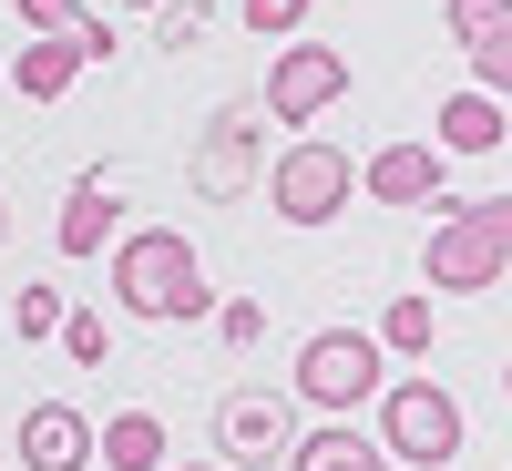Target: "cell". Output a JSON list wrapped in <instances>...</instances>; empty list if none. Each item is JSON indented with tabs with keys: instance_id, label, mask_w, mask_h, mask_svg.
Masks as SVG:
<instances>
[{
	"instance_id": "4316f807",
	"label": "cell",
	"mask_w": 512,
	"mask_h": 471,
	"mask_svg": "<svg viewBox=\"0 0 512 471\" xmlns=\"http://www.w3.org/2000/svg\"><path fill=\"white\" fill-rule=\"evenodd\" d=\"M0 236H11V205H0Z\"/></svg>"
},
{
	"instance_id": "7c38bea8",
	"label": "cell",
	"mask_w": 512,
	"mask_h": 471,
	"mask_svg": "<svg viewBox=\"0 0 512 471\" xmlns=\"http://www.w3.org/2000/svg\"><path fill=\"white\" fill-rule=\"evenodd\" d=\"M287 461H297V471H390V441L349 431V420H318L308 441H287Z\"/></svg>"
},
{
	"instance_id": "7a4b0ae2",
	"label": "cell",
	"mask_w": 512,
	"mask_h": 471,
	"mask_svg": "<svg viewBox=\"0 0 512 471\" xmlns=\"http://www.w3.org/2000/svg\"><path fill=\"white\" fill-rule=\"evenodd\" d=\"M379 441H390V461H410V471H441V461H461L472 420H461V400L441 379H400V390H379Z\"/></svg>"
},
{
	"instance_id": "5bb4252c",
	"label": "cell",
	"mask_w": 512,
	"mask_h": 471,
	"mask_svg": "<svg viewBox=\"0 0 512 471\" xmlns=\"http://www.w3.org/2000/svg\"><path fill=\"white\" fill-rule=\"evenodd\" d=\"M113 236H123V195H103V185L62 195V256H113Z\"/></svg>"
},
{
	"instance_id": "2e32d148",
	"label": "cell",
	"mask_w": 512,
	"mask_h": 471,
	"mask_svg": "<svg viewBox=\"0 0 512 471\" xmlns=\"http://www.w3.org/2000/svg\"><path fill=\"white\" fill-rule=\"evenodd\" d=\"M379 338H390L400 359H420L431 349V297H390V308H379Z\"/></svg>"
},
{
	"instance_id": "8992f818",
	"label": "cell",
	"mask_w": 512,
	"mask_h": 471,
	"mask_svg": "<svg viewBox=\"0 0 512 471\" xmlns=\"http://www.w3.org/2000/svg\"><path fill=\"white\" fill-rule=\"evenodd\" d=\"M502 236L492 226H472V216H441V236L431 246H420V277H431V287H451V297H472V287H492L502 277Z\"/></svg>"
},
{
	"instance_id": "30bf717a",
	"label": "cell",
	"mask_w": 512,
	"mask_h": 471,
	"mask_svg": "<svg viewBox=\"0 0 512 471\" xmlns=\"http://www.w3.org/2000/svg\"><path fill=\"white\" fill-rule=\"evenodd\" d=\"M369 195L379 205H441V144H379L369 154Z\"/></svg>"
},
{
	"instance_id": "ffe728a7",
	"label": "cell",
	"mask_w": 512,
	"mask_h": 471,
	"mask_svg": "<svg viewBox=\"0 0 512 471\" xmlns=\"http://www.w3.org/2000/svg\"><path fill=\"white\" fill-rule=\"evenodd\" d=\"M441 216H472V226H492L512 246V195H441Z\"/></svg>"
},
{
	"instance_id": "603a6c76",
	"label": "cell",
	"mask_w": 512,
	"mask_h": 471,
	"mask_svg": "<svg viewBox=\"0 0 512 471\" xmlns=\"http://www.w3.org/2000/svg\"><path fill=\"white\" fill-rule=\"evenodd\" d=\"M216 328L236 338V349H256V338H267V308H256V297H226V308H216Z\"/></svg>"
},
{
	"instance_id": "8fae6325",
	"label": "cell",
	"mask_w": 512,
	"mask_h": 471,
	"mask_svg": "<svg viewBox=\"0 0 512 471\" xmlns=\"http://www.w3.org/2000/svg\"><path fill=\"white\" fill-rule=\"evenodd\" d=\"M431 144H441V154H492V144H502V93H482V82H472V93H451V103L431 113Z\"/></svg>"
},
{
	"instance_id": "52a82bcc",
	"label": "cell",
	"mask_w": 512,
	"mask_h": 471,
	"mask_svg": "<svg viewBox=\"0 0 512 471\" xmlns=\"http://www.w3.org/2000/svg\"><path fill=\"white\" fill-rule=\"evenodd\" d=\"M256 123H267V103H226L216 123H205L195 144V195H236L256 175Z\"/></svg>"
},
{
	"instance_id": "9a60e30c",
	"label": "cell",
	"mask_w": 512,
	"mask_h": 471,
	"mask_svg": "<svg viewBox=\"0 0 512 471\" xmlns=\"http://www.w3.org/2000/svg\"><path fill=\"white\" fill-rule=\"evenodd\" d=\"M103 461L113 471H164V420L154 410H113L103 420Z\"/></svg>"
},
{
	"instance_id": "cb8c5ba5",
	"label": "cell",
	"mask_w": 512,
	"mask_h": 471,
	"mask_svg": "<svg viewBox=\"0 0 512 471\" xmlns=\"http://www.w3.org/2000/svg\"><path fill=\"white\" fill-rule=\"evenodd\" d=\"M21 21H31V31H82L93 11H82V0H21Z\"/></svg>"
},
{
	"instance_id": "44dd1931",
	"label": "cell",
	"mask_w": 512,
	"mask_h": 471,
	"mask_svg": "<svg viewBox=\"0 0 512 471\" xmlns=\"http://www.w3.org/2000/svg\"><path fill=\"white\" fill-rule=\"evenodd\" d=\"M62 349H72L82 369H93V359H113V328H103V318H82V308H72V318H62Z\"/></svg>"
},
{
	"instance_id": "7402d4cb",
	"label": "cell",
	"mask_w": 512,
	"mask_h": 471,
	"mask_svg": "<svg viewBox=\"0 0 512 471\" xmlns=\"http://www.w3.org/2000/svg\"><path fill=\"white\" fill-rule=\"evenodd\" d=\"M472 72H482V93H512V31L472 41Z\"/></svg>"
},
{
	"instance_id": "3957f363",
	"label": "cell",
	"mask_w": 512,
	"mask_h": 471,
	"mask_svg": "<svg viewBox=\"0 0 512 471\" xmlns=\"http://www.w3.org/2000/svg\"><path fill=\"white\" fill-rule=\"evenodd\" d=\"M297 400H318L328 420L379 400V338L369 328H318L308 349H297Z\"/></svg>"
},
{
	"instance_id": "ba28073f",
	"label": "cell",
	"mask_w": 512,
	"mask_h": 471,
	"mask_svg": "<svg viewBox=\"0 0 512 471\" xmlns=\"http://www.w3.org/2000/svg\"><path fill=\"white\" fill-rule=\"evenodd\" d=\"M82 461H103V431H93L82 410L41 400V410L21 420V471H82Z\"/></svg>"
},
{
	"instance_id": "277c9868",
	"label": "cell",
	"mask_w": 512,
	"mask_h": 471,
	"mask_svg": "<svg viewBox=\"0 0 512 471\" xmlns=\"http://www.w3.org/2000/svg\"><path fill=\"white\" fill-rule=\"evenodd\" d=\"M349 185H359V164L338 144H287L277 175H267V195H277L287 226H338V216H349Z\"/></svg>"
},
{
	"instance_id": "484cf974",
	"label": "cell",
	"mask_w": 512,
	"mask_h": 471,
	"mask_svg": "<svg viewBox=\"0 0 512 471\" xmlns=\"http://www.w3.org/2000/svg\"><path fill=\"white\" fill-rule=\"evenodd\" d=\"M123 11H164V0H123Z\"/></svg>"
},
{
	"instance_id": "d6986e66",
	"label": "cell",
	"mask_w": 512,
	"mask_h": 471,
	"mask_svg": "<svg viewBox=\"0 0 512 471\" xmlns=\"http://www.w3.org/2000/svg\"><path fill=\"white\" fill-rule=\"evenodd\" d=\"M308 11H318V0H246V31H267V41H297V31H308Z\"/></svg>"
},
{
	"instance_id": "9c48e42d",
	"label": "cell",
	"mask_w": 512,
	"mask_h": 471,
	"mask_svg": "<svg viewBox=\"0 0 512 471\" xmlns=\"http://www.w3.org/2000/svg\"><path fill=\"white\" fill-rule=\"evenodd\" d=\"M216 441H226V461H236V471L277 461V451H287V400H277V390H236V400L216 410Z\"/></svg>"
},
{
	"instance_id": "d4e9b609",
	"label": "cell",
	"mask_w": 512,
	"mask_h": 471,
	"mask_svg": "<svg viewBox=\"0 0 512 471\" xmlns=\"http://www.w3.org/2000/svg\"><path fill=\"white\" fill-rule=\"evenodd\" d=\"M175 471H216V461H175ZM226 471H236V461H226Z\"/></svg>"
},
{
	"instance_id": "4fadbf2b",
	"label": "cell",
	"mask_w": 512,
	"mask_h": 471,
	"mask_svg": "<svg viewBox=\"0 0 512 471\" xmlns=\"http://www.w3.org/2000/svg\"><path fill=\"white\" fill-rule=\"evenodd\" d=\"M72 72H82V41H72V31L21 41V62H11V82H21L31 103H62V93H72Z\"/></svg>"
},
{
	"instance_id": "83f0119b",
	"label": "cell",
	"mask_w": 512,
	"mask_h": 471,
	"mask_svg": "<svg viewBox=\"0 0 512 471\" xmlns=\"http://www.w3.org/2000/svg\"><path fill=\"white\" fill-rule=\"evenodd\" d=\"M502 379H512V369H502Z\"/></svg>"
},
{
	"instance_id": "e0dca14e",
	"label": "cell",
	"mask_w": 512,
	"mask_h": 471,
	"mask_svg": "<svg viewBox=\"0 0 512 471\" xmlns=\"http://www.w3.org/2000/svg\"><path fill=\"white\" fill-rule=\"evenodd\" d=\"M441 31L451 41H492V31H512V0H441Z\"/></svg>"
},
{
	"instance_id": "5b68a950",
	"label": "cell",
	"mask_w": 512,
	"mask_h": 471,
	"mask_svg": "<svg viewBox=\"0 0 512 471\" xmlns=\"http://www.w3.org/2000/svg\"><path fill=\"white\" fill-rule=\"evenodd\" d=\"M338 93H349V62L328 52V41H277V62H267V123H308V113H328Z\"/></svg>"
},
{
	"instance_id": "6da1fadb",
	"label": "cell",
	"mask_w": 512,
	"mask_h": 471,
	"mask_svg": "<svg viewBox=\"0 0 512 471\" xmlns=\"http://www.w3.org/2000/svg\"><path fill=\"white\" fill-rule=\"evenodd\" d=\"M113 308L123 318H205L216 287L195 267V236L185 226H123L113 236Z\"/></svg>"
},
{
	"instance_id": "ac0fdd59",
	"label": "cell",
	"mask_w": 512,
	"mask_h": 471,
	"mask_svg": "<svg viewBox=\"0 0 512 471\" xmlns=\"http://www.w3.org/2000/svg\"><path fill=\"white\" fill-rule=\"evenodd\" d=\"M62 318H72V308H62V287H21V297H11V328H21V338H52Z\"/></svg>"
}]
</instances>
